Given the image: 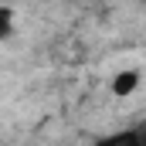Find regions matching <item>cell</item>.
Returning <instances> with one entry per match:
<instances>
[{
	"instance_id": "obj_1",
	"label": "cell",
	"mask_w": 146,
	"mask_h": 146,
	"mask_svg": "<svg viewBox=\"0 0 146 146\" xmlns=\"http://www.w3.org/2000/svg\"><path fill=\"white\" fill-rule=\"evenodd\" d=\"M95 146H143V133H139V129H122V133L102 136Z\"/></svg>"
},
{
	"instance_id": "obj_2",
	"label": "cell",
	"mask_w": 146,
	"mask_h": 146,
	"mask_svg": "<svg viewBox=\"0 0 146 146\" xmlns=\"http://www.w3.org/2000/svg\"><path fill=\"white\" fill-rule=\"evenodd\" d=\"M136 88H139V72H133V68L129 72H119L112 78V92L115 95H133Z\"/></svg>"
},
{
	"instance_id": "obj_3",
	"label": "cell",
	"mask_w": 146,
	"mask_h": 146,
	"mask_svg": "<svg viewBox=\"0 0 146 146\" xmlns=\"http://www.w3.org/2000/svg\"><path fill=\"white\" fill-rule=\"evenodd\" d=\"M10 31H14V10L10 7H0V41L10 37Z\"/></svg>"
}]
</instances>
